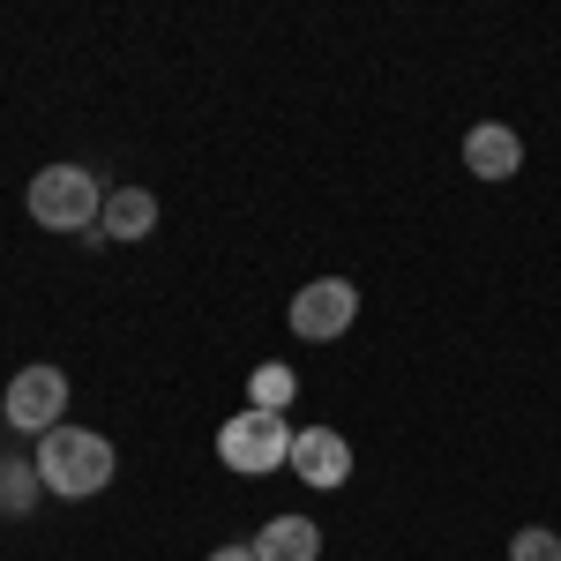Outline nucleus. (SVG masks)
Segmentation results:
<instances>
[{"label":"nucleus","instance_id":"ddd939ff","mask_svg":"<svg viewBox=\"0 0 561 561\" xmlns=\"http://www.w3.org/2000/svg\"><path fill=\"white\" fill-rule=\"evenodd\" d=\"M203 561H255V547H248V539H232V547H210Z\"/></svg>","mask_w":561,"mask_h":561},{"label":"nucleus","instance_id":"39448f33","mask_svg":"<svg viewBox=\"0 0 561 561\" xmlns=\"http://www.w3.org/2000/svg\"><path fill=\"white\" fill-rule=\"evenodd\" d=\"M60 412H68V375L60 367H23L15 382H8V397H0V420L15 434H53L60 427Z\"/></svg>","mask_w":561,"mask_h":561},{"label":"nucleus","instance_id":"f03ea898","mask_svg":"<svg viewBox=\"0 0 561 561\" xmlns=\"http://www.w3.org/2000/svg\"><path fill=\"white\" fill-rule=\"evenodd\" d=\"M31 225H45V232H83V240H98V217H105V180L83 173V165H45L38 180H31Z\"/></svg>","mask_w":561,"mask_h":561},{"label":"nucleus","instance_id":"423d86ee","mask_svg":"<svg viewBox=\"0 0 561 561\" xmlns=\"http://www.w3.org/2000/svg\"><path fill=\"white\" fill-rule=\"evenodd\" d=\"M285 472L300 486H314V494H337L352 479V442L337 427H293V465Z\"/></svg>","mask_w":561,"mask_h":561},{"label":"nucleus","instance_id":"9d476101","mask_svg":"<svg viewBox=\"0 0 561 561\" xmlns=\"http://www.w3.org/2000/svg\"><path fill=\"white\" fill-rule=\"evenodd\" d=\"M45 494V479L31 457H0V517H31Z\"/></svg>","mask_w":561,"mask_h":561},{"label":"nucleus","instance_id":"f257e3e1","mask_svg":"<svg viewBox=\"0 0 561 561\" xmlns=\"http://www.w3.org/2000/svg\"><path fill=\"white\" fill-rule=\"evenodd\" d=\"M31 465H38L45 494H68V502H90V494H105L113 472H121V457H113V442L90 427H60L38 434V449H31Z\"/></svg>","mask_w":561,"mask_h":561},{"label":"nucleus","instance_id":"7ed1b4c3","mask_svg":"<svg viewBox=\"0 0 561 561\" xmlns=\"http://www.w3.org/2000/svg\"><path fill=\"white\" fill-rule=\"evenodd\" d=\"M217 465H225V472H240V479L285 472V465H293V420L248 404L240 420H225V427H217Z\"/></svg>","mask_w":561,"mask_h":561},{"label":"nucleus","instance_id":"20e7f679","mask_svg":"<svg viewBox=\"0 0 561 561\" xmlns=\"http://www.w3.org/2000/svg\"><path fill=\"white\" fill-rule=\"evenodd\" d=\"M352 314H359V285L352 277H307L293 307H285V322H293V337L307 345H330V337H345Z\"/></svg>","mask_w":561,"mask_h":561},{"label":"nucleus","instance_id":"f8f14e48","mask_svg":"<svg viewBox=\"0 0 561 561\" xmlns=\"http://www.w3.org/2000/svg\"><path fill=\"white\" fill-rule=\"evenodd\" d=\"M510 561H561V531H547V524H524L517 539H510Z\"/></svg>","mask_w":561,"mask_h":561},{"label":"nucleus","instance_id":"1a4fd4ad","mask_svg":"<svg viewBox=\"0 0 561 561\" xmlns=\"http://www.w3.org/2000/svg\"><path fill=\"white\" fill-rule=\"evenodd\" d=\"M248 547H255V561H322V524L314 517H270Z\"/></svg>","mask_w":561,"mask_h":561},{"label":"nucleus","instance_id":"6e6552de","mask_svg":"<svg viewBox=\"0 0 561 561\" xmlns=\"http://www.w3.org/2000/svg\"><path fill=\"white\" fill-rule=\"evenodd\" d=\"M158 232V195L128 180V187H105V217H98V240H150Z\"/></svg>","mask_w":561,"mask_h":561},{"label":"nucleus","instance_id":"9b49d317","mask_svg":"<svg viewBox=\"0 0 561 561\" xmlns=\"http://www.w3.org/2000/svg\"><path fill=\"white\" fill-rule=\"evenodd\" d=\"M293 397H300V375H293V367H277V359H262L255 382H248V404H255V412H285Z\"/></svg>","mask_w":561,"mask_h":561},{"label":"nucleus","instance_id":"4468645a","mask_svg":"<svg viewBox=\"0 0 561 561\" xmlns=\"http://www.w3.org/2000/svg\"><path fill=\"white\" fill-rule=\"evenodd\" d=\"M0 427H8V420H0Z\"/></svg>","mask_w":561,"mask_h":561},{"label":"nucleus","instance_id":"0eeeda50","mask_svg":"<svg viewBox=\"0 0 561 561\" xmlns=\"http://www.w3.org/2000/svg\"><path fill=\"white\" fill-rule=\"evenodd\" d=\"M465 173L472 180H517L524 173V142L510 121H479L472 135H465Z\"/></svg>","mask_w":561,"mask_h":561}]
</instances>
